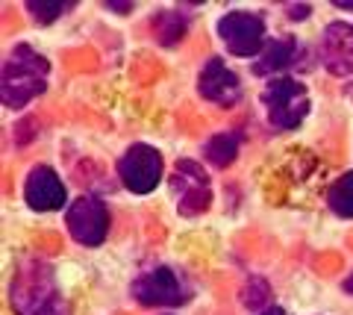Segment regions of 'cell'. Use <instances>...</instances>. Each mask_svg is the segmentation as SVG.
<instances>
[{"instance_id": "obj_22", "label": "cell", "mask_w": 353, "mask_h": 315, "mask_svg": "<svg viewBox=\"0 0 353 315\" xmlns=\"http://www.w3.org/2000/svg\"><path fill=\"white\" fill-rule=\"evenodd\" d=\"M345 292H347V295H353V274L345 280Z\"/></svg>"}, {"instance_id": "obj_4", "label": "cell", "mask_w": 353, "mask_h": 315, "mask_svg": "<svg viewBox=\"0 0 353 315\" xmlns=\"http://www.w3.org/2000/svg\"><path fill=\"white\" fill-rule=\"evenodd\" d=\"M171 189L176 198V210L185 219L206 212V206L212 203V186H209V174L197 165L194 159H180L171 174Z\"/></svg>"}, {"instance_id": "obj_13", "label": "cell", "mask_w": 353, "mask_h": 315, "mask_svg": "<svg viewBox=\"0 0 353 315\" xmlns=\"http://www.w3.org/2000/svg\"><path fill=\"white\" fill-rule=\"evenodd\" d=\"M153 32H157L159 45H165V48L176 45V41L183 39V32H185L183 12H176V9H165V12H159L157 18H153Z\"/></svg>"}, {"instance_id": "obj_8", "label": "cell", "mask_w": 353, "mask_h": 315, "mask_svg": "<svg viewBox=\"0 0 353 315\" xmlns=\"http://www.w3.org/2000/svg\"><path fill=\"white\" fill-rule=\"evenodd\" d=\"M218 36L236 57H256L265 39V21L253 12H227L218 21Z\"/></svg>"}, {"instance_id": "obj_12", "label": "cell", "mask_w": 353, "mask_h": 315, "mask_svg": "<svg viewBox=\"0 0 353 315\" xmlns=\"http://www.w3.org/2000/svg\"><path fill=\"white\" fill-rule=\"evenodd\" d=\"M301 59V48H297L294 39H277L271 45H265V50L259 53V62L253 65V71L259 77H285L283 71H289L292 65H297Z\"/></svg>"}, {"instance_id": "obj_20", "label": "cell", "mask_w": 353, "mask_h": 315, "mask_svg": "<svg viewBox=\"0 0 353 315\" xmlns=\"http://www.w3.org/2000/svg\"><path fill=\"white\" fill-rule=\"evenodd\" d=\"M109 9H115V12H118V9H121V12H130V9H132V3H106Z\"/></svg>"}, {"instance_id": "obj_5", "label": "cell", "mask_w": 353, "mask_h": 315, "mask_svg": "<svg viewBox=\"0 0 353 315\" xmlns=\"http://www.w3.org/2000/svg\"><path fill=\"white\" fill-rule=\"evenodd\" d=\"M132 298L145 307H180L192 298V289L183 283L174 268L159 265L132 283Z\"/></svg>"}, {"instance_id": "obj_9", "label": "cell", "mask_w": 353, "mask_h": 315, "mask_svg": "<svg viewBox=\"0 0 353 315\" xmlns=\"http://www.w3.org/2000/svg\"><path fill=\"white\" fill-rule=\"evenodd\" d=\"M321 62L336 77H350L353 74V24L333 21L324 27L321 36Z\"/></svg>"}, {"instance_id": "obj_7", "label": "cell", "mask_w": 353, "mask_h": 315, "mask_svg": "<svg viewBox=\"0 0 353 315\" xmlns=\"http://www.w3.org/2000/svg\"><path fill=\"white\" fill-rule=\"evenodd\" d=\"M118 174L132 194H150L162 180V156L150 145H132L118 162Z\"/></svg>"}, {"instance_id": "obj_6", "label": "cell", "mask_w": 353, "mask_h": 315, "mask_svg": "<svg viewBox=\"0 0 353 315\" xmlns=\"http://www.w3.org/2000/svg\"><path fill=\"white\" fill-rule=\"evenodd\" d=\"M65 227L68 233L85 247H97L103 245V238L109 233V210L103 206L101 198H92V194H83L71 203L68 215H65Z\"/></svg>"}, {"instance_id": "obj_11", "label": "cell", "mask_w": 353, "mask_h": 315, "mask_svg": "<svg viewBox=\"0 0 353 315\" xmlns=\"http://www.w3.org/2000/svg\"><path fill=\"white\" fill-rule=\"evenodd\" d=\"M24 198L36 212H53V210H62L68 194H65V186L57 177V171L48 165H36L27 174Z\"/></svg>"}, {"instance_id": "obj_1", "label": "cell", "mask_w": 353, "mask_h": 315, "mask_svg": "<svg viewBox=\"0 0 353 315\" xmlns=\"http://www.w3.org/2000/svg\"><path fill=\"white\" fill-rule=\"evenodd\" d=\"M48 77H50V65L41 57L39 50H32L30 45H21L9 53V59L0 74V97L6 106H18L30 103L32 97H39L48 89Z\"/></svg>"}, {"instance_id": "obj_3", "label": "cell", "mask_w": 353, "mask_h": 315, "mask_svg": "<svg viewBox=\"0 0 353 315\" xmlns=\"http://www.w3.org/2000/svg\"><path fill=\"white\" fill-rule=\"evenodd\" d=\"M262 103L268 121L277 130H294L309 112V92L294 77H274L262 92Z\"/></svg>"}, {"instance_id": "obj_2", "label": "cell", "mask_w": 353, "mask_h": 315, "mask_svg": "<svg viewBox=\"0 0 353 315\" xmlns=\"http://www.w3.org/2000/svg\"><path fill=\"white\" fill-rule=\"evenodd\" d=\"M12 309L18 315H39L57 301V283H53V268L44 259H24L12 277Z\"/></svg>"}, {"instance_id": "obj_17", "label": "cell", "mask_w": 353, "mask_h": 315, "mask_svg": "<svg viewBox=\"0 0 353 315\" xmlns=\"http://www.w3.org/2000/svg\"><path fill=\"white\" fill-rule=\"evenodd\" d=\"M68 6L71 3H62V0H50V3H44V0H27L30 15L36 18V21H41V24H50V21H57Z\"/></svg>"}, {"instance_id": "obj_21", "label": "cell", "mask_w": 353, "mask_h": 315, "mask_svg": "<svg viewBox=\"0 0 353 315\" xmlns=\"http://www.w3.org/2000/svg\"><path fill=\"white\" fill-rule=\"evenodd\" d=\"M259 315H285L280 307H271V309H265V312H259Z\"/></svg>"}, {"instance_id": "obj_16", "label": "cell", "mask_w": 353, "mask_h": 315, "mask_svg": "<svg viewBox=\"0 0 353 315\" xmlns=\"http://www.w3.org/2000/svg\"><path fill=\"white\" fill-rule=\"evenodd\" d=\"M241 301H245V307L253 309V312H265V307H268L271 301V286L265 283L262 277H250L245 292H241Z\"/></svg>"}, {"instance_id": "obj_14", "label": "cell", "mask_w": 353, "mask_h": 315, "mask_svg": "<svg viewBox=\"0 0 353 315\" xmlns=\"http://www.w3.org/2000/svg\"><path fill=\"white\" fill-rule=\"evenodd\" d=\"M327 203L336 215H341V219H353V171L341 174L333 186H330Z\"/></svg>"}, {"instance_id": "obj_18", "label": "cell", "mask_w": 353, "mask_h": 315, "mask_svg": "<svg viewBox=\"0 0 353 315\" xmlns=\"http://www.w3.org/2000/svg\"><path fill=\"white\" fill-rule=\"evenodd\" d=\"M39 315H68V303H65L62 298H57V301H53L48 309H41Z\"/></svg>"}, {"instance_id": "obj_10", "label": "cell", "mask_w": 353, "mask_h": 315, "mask_svg": "<svg viewBox=\"0 0 353 315\" xmlns=\"http://www.w3.org/2000/svg\"><path fill=\"white\" fill-rule=\"evenodd\" d=\"M197 89H201L206 101H212L218 106H233L241 101V83L221 57H212L203 65L201 77H197Z\"/></svg>"}, {"instance_id": "obj_15", "label": "cell", "mask_w": 353, "mask_h": 315, "mask_svg": "<svg viewBox=\"0 0 353 315\" xmlns=\"http://www.w3.org/2000/svg\"><path fill=\"white\" fill-rule=\"evenodd\" d=\"M203 154H206V159L212 162L215 168H227L230 162L239 156V139L233 133H218V136H212L206 142Z\"/></svg>"}, {"instance_id": "obj_19", "label": "cell", "mask_w": 353, "mask_h": 315, "mask_svg": "<svg viewBox=\"0 0 353 315\" xmlns=\"http://www.w3.org/2000/svg\"><path fill=\"white\" fill-rule=\"evenodd\" d=\"M309 12H312V6H309V3H306V6H303V3H294L289 15H292V18H309Z\"/></svg>"}]
</instances>
